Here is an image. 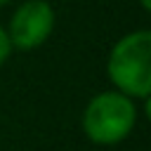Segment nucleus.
I'll list each match as a JSON object with an SVG mask.
<instances>
[{
    "label": "nucleus",
    "instance_id": "nucleus-1",
    "mask_svg": "<svg viewBox=\"0 0 151 151\" xmlns=\"http://www.w3.org/2000/svg\"><path fill=\"white\" fill-rule=\"evenodd\" d=\"M106 73L118 87L116 92L146 99L151 90V31L142 28L123 35L109 54Z\"/></svg>",
    "mask_w": 151,
    "mask_h": 151
},
{
    "label": "nucleus",
    "instance_id": "nucleus-2",
    "mask_svg": "<svg viewBox=\"0 0 151 151\" xmlns=\"http://www.w3.org/2000/svg\"><path fill=\"white\" fill-rule=\"evenodd\" d=\"M137 123V106L120 92H99L83 111V130L94 144H118Z\"/></svg>",
    "mask_w": 151,
    "mask_h": 151
},
{
    "label": "nucleus",
    "instance_id": "nucleus-3",
    "mask_svg": "<svg viewBox=\"0 0 151 151\" xmlns=\"http://www.w3.org/2000/svg\"><path fill=\"white\" fill-rule=\"evenodd\" d=\"M54 28V9L47 0H26L17 7L9 21V45L19 50H33L42 45Z\"/></svg>",
    "mask_w": 151,
    "mask_h": 151
},
{
    "label": "nucleus",
    "instance_id": "nucleus-4",
    "mask_svg": "<svg viewBox=\"0 0 151 151\" xmlns=\"http://www.w3.org/2000/svg\"><path fill=\"white\" fill-rule=\"evenodd\" d=\"M12 52V45H9V38H7V31L0 26V64H5V59L9 57Z\"/></svg>",
    "mask_w": 151,
    "mask_h": 151
},
{
    "label": "nucleus",
    "instance_id": "nucleus-5",
    "mask_svg": "<svg viewBox=\"0 0 151 151\" xmlns=\"http://www.w3.org/2000/svg\"><path fill=\"white\" fill-rule=\"evenodd\" d=\"M139 2H142V7H144V9H151V0H139Z\"/></svg>",
    "mask_w": 151,
    "mask_h": 151
},
{
    "label": "nucleus",
    "instance_id": "nucleus-6",
    "mask_svg": "<svg viewBox=\"0 0 151 151\" xmlns=\"http://www.w3.org/2000/svg\"><path fill=\"white\" fill-rule=\"evenodd\" d=\"M7 2H9V0H0V7H2V5H7Z\"/></svg>",
    "mask_w": 151,
    "mask_h": 151
}]
</instances>
